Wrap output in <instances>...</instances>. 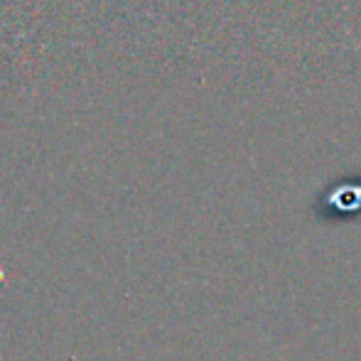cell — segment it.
Instances as JSON below:
<instances>
[{
	"label": "cell",
	"instance_id": "6da1fadb",
	"mask_svg": "<svg viewBox=\"0 0 361 361\" xmlns=\"http://www.w3.org/2000/svg\"><path fill=\"white\" fill-rule=\"evenodd\" d=\"M324 204V219L327 216H354L361 212V187H349V195H339V192H334L332 197H327V202H322Z\"/></svg>",
	"mask_w": 361,
	"mask_h": 361
}]
</instances>
